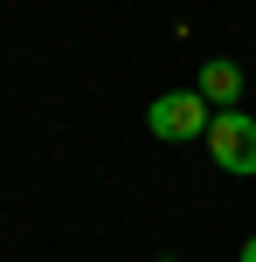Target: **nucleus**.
Returning <instances> with one entry per match:
<instances>
[{
    "label": "nucleus",
    "mask_w": 256,
    "mask_h": 262,
    "mask_svg": "<svg viewBox=\"0 0 256 262\" xmlns=\"http://www.w3.org/2000/svg\"><path fill=\"white\" fill-rule=\"evenodd\" d=\"M201 97H208V104H222V111H235V97H243V69L215 55V62L201 69Z\"/></svg>",
    "instance_id": "obj_3"
},
{
    "label": "nucleus",
    "mask_w": 256,
    "mask_h": 262,
    "mask_svg": "<svg viewBox=\"0 0 256 262\" xmlns=\"http://www.w3.org/2000/svg\"><path fill=\"white\" fill-rule=\"evenodd\" d=\"M146 124H152V138L180 145V138H208L215 118H208V97H201V90H166V97H152Z\"/></svg>",
    "instance_id": "obj_1"
},
{
    "label": "nucleus",
    "mask_w": 256,
    "mask_h": 262,
    "mask_svg": "<svg viewBox=\"0 0 256 262\" xmlns=\"http://www.w3.org/2000/svg\"><path fill=\"white\" fill-rule=\"evenodd\" d=\"M208 152H215L222 172L249 180V172H256V118H243V111H222V118L208 124Z\"/></svg>",
    "instance_id": "obj_2"
},
{
    "label": "nucleus",
    "mask_w": 256,
    "mask_h": 262,
    "mask_svg": "<svg viewBox=\"0 0 256 262\" xmlns=\"http://www.w3.org/2000/svg\"><path fill=\"white\" fill-rule=\"evenodd\" d=\"M243 262H256V235H249V242H243Z\"/></svg>",
    "instance_id": "obj_4"
}]
</instances>
